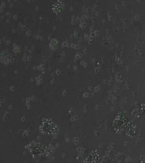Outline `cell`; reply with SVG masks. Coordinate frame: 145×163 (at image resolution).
<instances>
[{"mask_svg":"<svg viewBox=\"0 0 145 163\" xmlns=\"http://www.w3.org/2000/svg\"><path fill=\"white\" fill-rule=\"evenodd\" d=\"M63 8V5L62 3H56L53 5L52 9L53 12L56 14H59L62 12Z\"/></svg>","mask_w":145,"mask_h":163,"instance_id":"obj_1","label":"cell"}]
</instances>
